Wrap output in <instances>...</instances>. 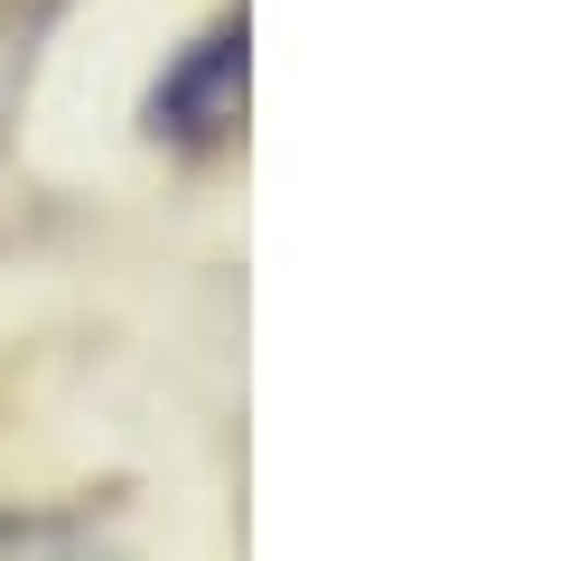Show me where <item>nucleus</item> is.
Segmentation results:
<instances>
[{
  "label": "nucleus",
  "instance_id": "nucleus-1",
  "mask_svg": "<svg viewBox=\"0 0 561 561\" xmlns=\"http://www.w3.org/2000/svg\"><path fill=\"white\" fill-rule=\"evenodd\" d=\"M243 122V20H216L150 94V131L179 140V150H216Z\"/></svg>",
  "mask_w": 561,
  "mask_h": 561
},
{
  "label": "nucleus",
  "instance_id": "nucleus-2",
  "mask_svg": "<svg viewBox=\"0 0 561 561\" xmlns=\"http://www.w3.org/2000/svg\"><path fill=\"white\" fill-rule=\"evenodd\" d=\"M0 561H122V552L66 515H0Z\"/></svg>",
  "mask_w": 561,
  "mask_h": 561
}]
</instances>
